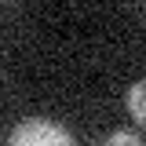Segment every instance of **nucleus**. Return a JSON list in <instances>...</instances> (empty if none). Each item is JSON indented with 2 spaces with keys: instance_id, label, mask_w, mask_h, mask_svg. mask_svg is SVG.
Wrapping results in <instances>:
<instances>
[{
  "instance_id": "obj_3",
  "label": "nucleus",
  "mask_w": 146,
  "mask_h": 146,
  "mask_svg": "<svg viewBox=\"0 0 146 146\" xmlns=\"http://www.w3.org/2000/svg\"><path fill=\"white\" fill-rule=\"evenodd\" d=\"M106 143H131V146H139L143 139H139L135 131H113V135H106Z\"/></svg>"
},
{
  "instance_id": "obj_1",
  "label": "nucleus",
  "mask_w": 146,
  "mask_h": 146,
  "mask_svg": "<svg viewBox=\"0 0 146 146\" xmlns=\"http://www.w3.org/2000/svg\"><path fill=\"white\" fill-rule=\"evenodd\" d=\"M15 146H70L73 135L66 128L51 124V121H26V124L11 128V135H7Z\"/></svg>"
},
{
  "instance_id": "obj_2",
  "label": "nucleus",
  "mask_w": 146,
  "mask_h": 146,
  "mask_svg": "<svg viewBox=\"0 0 146 146\" xmlns=\"http://www.w3.org/2000/svg\"><path fill=\"white\" fill-rule=\"evenodd\" d=\"M128 110H131V117L146 124V84L143 80H135L131 88H128Z\"/></svg>"
}]
</instances>
